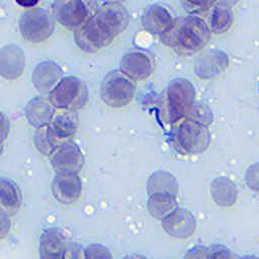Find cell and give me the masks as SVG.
Masks as SVG:
<instances>
[{"mask_svg": "<svg viewBox=\"0 0 259 259\" xmlns=\"http://www.w3.org/2000/svg\"><path fill=\"white\" fill-rule=\"evenodd\" d=\"M130 14L121 3L104 2L92 18L74 32L75 44L86 53L107 48L127 26Z\"/></svg>", "mask_w": 259, "mask_h": 259, "instance_id": "6da1fadb", "label": "cell"}, {"mask_svg": "<svg viewBox=\"0 0 259 259\" xmlns=\"http://www.w3.org/2000/svg\"><path fill=\"white\" fill-rule=\"evenodd\" d=\"M211 31L208 24L196 15L176 18L161 41L180 55H192L202 50L209 41Z\"/></svg>", "mask_w": 259, "mask_h": 259, "instance_id": "7a4b0ae2", "label": "cell"}, {"mask_svg": "<svg viewBox=\"0 0 259 259\" xmlns=\"http://www.w3.org/2000/svg\"><path fill=\"white\" fill-rule=\"evenodd\" d=\"M195 102L192 83L185 78H175L168 83L160 96L158 118L164 125L172 126L188 116Z\"/></svg>", "mask_w": 259, "mask_h": 259, "instance_id": "3957f363", "label": "cell"}, {"mask_svg": "<svg viewBox=\"0 0 259 259\" xmlns=\"http://www.w3.org/2000/svg\"><path fill=\"white\" fill-rule=\"evenodd\" d=\"M210 138L207 125L185 117L171 126L169 140L171 147L177 154L195 156L207 150Z\"/></svg>", "mask_w": 259, "mask_h": 259, "instance_id": "277c9868", "label": "cell"}, {"mask_svg": "<svg viewBox=\"0 0 259 259\" xmlns=\"http://www.w3.org/2000/svg\"><path fill=\"white\" fill-rule=\"evenodd\" d=\"M97 8L96 0H55L52 14L63 27L75 32L92 18Z\"/></svg>", "mask_w": 259, "mask_h": 259, "instance_id": "5b68a950", "label": "cell"}, {"mask_svg": "<svg viewBox=\"0 0 259 259\" xmlns=\"http://www.w3.org/2000/svg\"><path fill=\"white\" fill-rule=\"evenodd\" d=\"M57 109L79 110L87 102L88 89L83 80L75 76H65L48 95Z\"/></svg>", "mask_w": 259, "mask_h": 259, "instance_id": "8992f818", "label": "cell"}, {"mask_svg": "<svg viewBox=\"0 0 259 259\" xmlns=\"http://www.w3.org/2000/svg\"><path fill=\"white\" fill-rule=\"evenodd\" d=\"M135 92V81L120 70L107 73L100 86V97L102 101L112 108L126 106L133 100Z\"/></svg>", "mask_w": 259, "mask_h": 259, "instance_id": "52a82bcc", "label": "cell"}, {"mask_svg": "<svg viewBox=\"0 0 259 259\" xmlns=\"http://www.w3.org/2000/svg\"><path fill=\"white\" fill-rule=\"evenodd\" d=\"M19 32L26 41L44 42L55 30L54 16L44 8H31L24 11L18 22Z\"/></svg>", "mask_w": 259, "mask_h": 259, "instance_id": "ba28073f", "label": "cell"}, {"mask_svg": "<svg viewBox=\"0 0 259 259\" xmlns=\"http://www.w3.org/2000/svg\"><path fill=\"white\" fill-rule=\"evenodd\" d=\"M38 253L40 258H80L84 257V249L69 242L64 234L56 229H46L39 238Z\"/></svg>", "mask_w": 259, "mask_h": 259, "instance_id": "9c48e42d", "label": "cell"}, {"mask_svg": "<svg viewBox=\"0 0 259 259\" xmlns=\"http://www.w3.org/2000/svg\"><path fill=\"white\" fill-rule=\"evenodd\" d=\"M49 159L56 173H79L84 165L83 153L73 140L55 148Z\"/></svg>", "mask_w": 259, "mask_h": 259, "instance_id": "30bf717a", "label": "cell"}, {"mask_svg": "<svg viewBox=\"0 0 259 259\" xmlns=\"http://www.w3.org/2000/svg\"><path fill=\"white\" fill-rule=\"evenodd\" d=\"M155 62L151 54L142 50L126 52L119 61V70L134 81H142L151 76Z\"/></svg>", "mask_w": 259, "mask_h": 259, "instance_id": "8fae6325", "label": "cell"}, {"mask_svg": "<svg viewBox=\"0 0 259 259\" xmlns=\"http://www.w3.org/2000/svg\"><path fill=\"white\" fill-rule=\"evenodd\" d=\"M78 123L79 119L75 110L56 108L48 128L57 147L73 140L78 130Z\"/></svg>", "mask_w": 259, "mask_h": 259, "instance_id": "7c38bea8", "label": "cell"}, {"mask_svg": "<svg viewBox=\"0 0 259 259\" xmlns=\"http://www.w3.org/2000/svg\"><path fill=\"white\" fill-rule=\"evenodd\" d=\"M175 19L169 6L156 3L148 6L144 10L141 22L146 31L161 36L169 30Z\"/></svg>", "mask_w": 259, "mask_h": 259, "instance_id": "4fadbf2b", "label": "cell"}, {"mask_svg": "<svg viewBox=\"0 0 259 259\" xmlns=\"http://www.w3.org/2000/svg\"><path fill=\"white\" fill-rule=\"evenodd\" d=\"M52 193L62 204L75 203L82 193V181L78 173H56L52 182Z\"/></svg>", "mask_w": 259, "mask_h": 259, "instance_id": "5bb4252c", "label": "cell"}, {"mask_svg": "<svg viewBox=\"0 0 259 259\" xmlns=\"http://www.w3.org/2000/svg\"><path fill=\"white\" fill-rule=\"evenodd\" d=\"M161 226L169 236L186 239L194 233L196 223L194 215L188 209L178 207L161 221Z\"/></svg>", "mask_w": 259, "mask_h": 259, "instance_id": "9a60e30c", "label": "cell"}, {"mask_svg": "<svg viewBox=\"0 0 259 259\" xmlns=\"http://www.w3.org/2000/svg\"><path fill=\"white\" fill-rule=\"evenodd\" d=\"M63 78L62 68L57 63L46 60L35 66L31 75V82L40 94L49 95Z\"/></svg>", "mask_w": 259, "mask_h": 259, "instance_id": "2e32d148", "label": "cell"}, {"mask_svg": "<svg viewBox=\"0 0 259 259\" xmlns=\"http://www.w3.org/2000/svg\"><path fill=\"white\" fill-rule=\"evenodd\" d=\"M228 55L222 51L212 50L205 52L197 59L194 71L200 79L208 80L222 74L228 68Z\"/></svg>", "mask_w": 259, "mask_h": 259, "instance_id": "e0dca14e", "label": "cell"}, {"mask_svg": "<svg viewBox=\"0 0 259 259\" xmlns=\"http://www.w3.org/2000/svg\"><path fill=\"white\" fill-rule=\"evenodd\" d=\"M25 68V57L22 50L15 45H7L0 51V73L3 78L14 80Z\"/></svg>", "mask_w": 259, "mask_h": 259, "instance_id": "ac0fdd59", "label": "cell"}, {"mask_svg": "<svg viewBox=\"0 0 259 259\" xmlns=\"http://www.w3.org/2000/svg\"><path fill=\"white\" fill-rule=\"evenodd\" d=\"M55 110L56 108L49 97L37 96L27 102L24 113L28 123L37 128L50 123Z\"/></svg>", "mask_w": 259, "mask_h": 259, "instance_id": "d6986e66", "label": "cell"}, {"mask_svg": "<svg viewBox=\"0 0 259 259\" xmlns=\"http://www.w3.org/2000/svg\"><path fill=\"white\" fill-rule=\"evenodd\" d=\"M22 203V195L18 185L7 178L0 179V208L1 211L12 215L16 213Z\"/></svg>", "mask_w": 259, "mask_h": 259, "instance_id": "ffe728a7", "label": "cell"}, {"mask_svg": "<svg viewBox=\"0 0 259 259\" xmlns=\"http://www.w3.org/2000/svg\"><path fill=\"white\" fill-rule=\"evenodd\" d=\"M179 191V186L176 178L167 171H156L152 173L147 182L148 195L165 194L176 196Z\"/></svg>", "mask_w": 259, "mask_h": 259, "instance_id": "44dd1931", "label": "cell"}, {"mask_svg": "<svg viewBox=\"0 0 259 259\" xmlns=\"http://www.w3.org/2000/svg\"><path fill=\"white\" fill-rule=\"evenodd\" d=\"M210 194L217 205L229 207L236 202L238 191L232 180L218 177L210 184Z\"/></svg>", "mask_w": 259, "mask_h": 259, "instance_id": "7402d4cb", "label": "cell"}, {"mask_svg": "<svg viewBox=\"0 0 259 259\" xmlns=\"http://www.w3.org/2000/svg\"><path fill=\"white\" fill-rule=\"evenodd\" d=\"M179 207L177 197L165 194L149 195L147 208L149 213L157 220L162 221Z\"/></svg>", "mask_w": 259, "mask_h": 259, "instance_id": "603a6c76", "label": "cell"}, {"mask_svg": "<svg viewBox=\"0 0 259 259\" xmlns=\"http://www.w3.org/2000/svg\"><path fill=\"white\" fill-rule=\"evenodd\" d=\"M234 13L231 7L215 4L209 13L208 27L214 34H222L227 32L233 25Z\"/></svg>", "mask_w": 259, "mask_h": 259, "instance_id": "cb8c5ba5", "label": "cell"}, {"mask_svg": "<svg viewBox=\"0 0 259 259\" xmlns=\"http://www.w3.org/2000/svg\"><path fill=\"white\" fill-rule=\"evenodd\" d=\"M33 142L36 150L47 157H49L57 147L53 141V138L50 135L48 124L35 128Z\"/></svg>", "mask_w": 259, "mask_h": 259, "instance_id": "d4e9b609", "label": "cell"}, {"mask_svg": "<svg viewBox=\"0 0 259 259\" xmlns=\"http://www.w3.org/2000/svg\"><path fill=\"white\" fill-rule=\"evenodd\" d=\"M231 251L219 245H212L211 247H195L189 251L185 257H231Z\"/></svg>", "mask_w": 259, "mask_h": 259, "instance_id": "484cf974", "label": "cell"}, {"mask_svg": "<svg viewBox=\"0 0 259 259\" xmlns=\"http://www.w3.org/2000/svg\"><path fill=\"white\" fill-rule=\"evenodd\" d=\"M217 0H181V4L190 15L200 16L207 13L215 5Z\"/></svg>", "mask_w": 259, "mask_h": 259, "instance_id": "4316f807", "label": "cell"}, {"mask_svg": "<svg viewBox=\"0 0 259 259\" xmlns=\"http://www.w3.org/2000/svg\"><path fill=\"white\" fill-rule=\"evenodd\" d=\"M187 117L194 119L200 123H203L207 126L212 122V112L210 108L203 103L195 102L193 108L191 109Z\"/></svg>", "mask_w": 259, "mask_h": 259, "instance_id": "83f0119b", "label": "cell"}, {"mask_svg": "<svg viewBox=\"0 0 259 259\" xmlns=\"http://www.w3.org/2000/svg\"><path fill=\"white\" fill-rule=\"evenodd\" d=\"M245 182L250 189L259 192V162L248 167L245 173Z\"/></svg>", "mask_w": 259, "mask_h": 259, "instance_id": "f1b7e54d", "label": "cell"}, {"mask_svg": "<svg viewBox=\"0 0 259 259\" xmlns=\"http://www.w3.org/2000/svg\"><path fill=\"white\" fill-rule=\"evenodd\" d=\"M110 251L103 245L90 244L84 249V258H111Z\"/></svg>", "mask_w": 259, "mask_h": 259, "instance_id": "f546056e", "label": "cell"}, {"mask_svg": "<svg viewBox=\"0 0 259 259\" xmlns=\"http://www.w3.org/2000/svg\"><path fill=\"white\" fill-rule=\"evenodd\" d=\"M0 218H1V239H3L6 236V234L9 232L10 220H9V214L5 213L4 211H0Z\"/></svg>", "mask_w": 259, "mask_h": 259, "instance_id": "4dcf8cb0", "label": "cell"}, {"mask_svg": "<svg viewBox=\"0 0 259 259\" xmlns=\"http://www.w3.org/2000/svg\"><path fill=\"white\" fill-rule=\"evenodd\" d=\"M38 1L39 0H15L16 4H18L22 8H26V9L34 8L36 6V4L38 3Z\"/></svg>", "mask_w": 259, "mask_h": 259, "instance_id": "1f68e13d", "label": "cell"}, {"mask_svg": "<svg viewBox=\"0 0 259 259\" xmlns=\"http://www.w3.org/2000/svg\"><path fill=\"white\" fill-rule=\"evenodd\" d=\"M239 0H217V4H222V5H226L229 7H232L233 5H235Z\"/></svg>", "mask_w": 259, "mask_h": 259, "instance_id": "d6a6232c", "label": "cell"}, {"mask_svg": "<svg viewBox=\"0 0 259 259\" xmlns=\"http://www.w3.org/2000/svg\"><path fill=\"white\" fill-rule=\"evenodd\" d=\"M2 119H3V138H2V140H3V142H4V140H5V137H6V131H7V127H6V124L8 123V119H6V117H5V115L2 113Z\"/></svg>", "mask_w": 259, "mask_h": 259, "instance_id": "836d02e7", "label": "cell"}, {"mask_svg": "<svg viewBox=\"0 0 259 259\" xmlns=\"http://www.w3.org/2000/svg\"><path fill=\"white\" fill-rule=\"evenodd\" d=\"M105 2H115V3H121L124 0H104Z\"/></svg>", "mask_w": 259, "mask_h": 259, "instance_id": "e575fe53", "label": "cell"}, {"mask_svg": "<svg viewBox=\"0 0 259 259\" xmlns=\"http://www.w3.org/2000/svg\"><path fill=\"white\" fill-rule=\"evenodd\" d=\"M258 92H259V83H258Z\"/></svg>", "mask_w": 259, "mask_h": 259, "instance_id": "d590c367", "label": "cell"}]
</instances>
